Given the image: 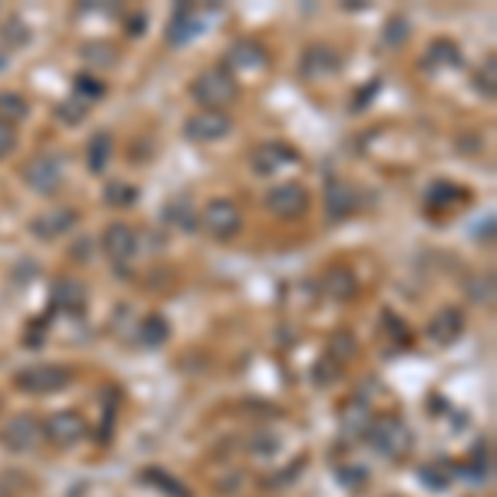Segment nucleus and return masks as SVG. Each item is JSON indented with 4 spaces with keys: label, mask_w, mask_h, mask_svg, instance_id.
<instances>
[{
    "label": "nucleus",
    "mask_w": 497,
    "mask_h": 497,
    "mask_svg": "<svg viewBox=\"0 0 497 497\" xmlns=\"http://www.w3.org/2000/svg\"><path fill=\"white\" fill-rule=\"evenodd\" d=\"M193 100L203 104L206 110H222L226 113V106L239 100V83L226 67H209L193 80Z\"/></svg>",
    "instance_id": "f257e3e1"
},
{
    "label": "nucleus",
    "mask_w": 497,
    "mask_h": 497,
    "mask_svg": "<svg viewBox=\"0 0 497 497\" xmlns=\"http://www.w3.org/2000/svg\"><path fill=\"white\" fill-rule=\"evenodd\" d=\"M365 438H369V444L375 451L385 454V458H392V461L394 458H402V454H408V448H411V428L394 415L371 418Z\"/></svg>",
    "instance_id": "f03ea898"
},
{
    "label": "nucleus",
    "mask_w": 497,
    "mask_h": 497,
    "mask_svg": "<svg viewBox=\"0 0 497 497\" xmlns=\"http://www.w3.org/2000/svg\"><path fill=\"white\" fill-rule=\"evenodd\" d=\"M199 222H203V229H206L216 243H229L232 236L243 229V212H239V206L229 203V199H212V203L203 209Z\"/></svg>",
    "instance_id": "7ed1b4c3"
},
{
    "label": "nucleus",
    "mask_w": 497,
    "mask_h": 497,
    "mask_svg": "<svg viewBox=\"0 0 497 497\" xmlns=\"http://www.w3.org/2000/svg\"><path fill=\"white\" fill-rule=\"evenodd\" d=\"M17 388L27 394H50L70 385V371L63 365H30L17 371Z\"/></svg>",
    "instance_id": "20e7f679"
},
{
    "label": "nucleus",
    "mask_w": 497,
    "mask_h": 497,
    "mask_svg": "<svg viewBox=\"0 0 497 497\" xmlns=\"http://www.w3.org/2000/svg\"><path fill=\"white\" fill-rule=\"evenodd\" d=\"M183 133L193 143H216V139H226L232 133V116L222 110H199L186 120Z\"/></svg>",
    "instance_id": "39448f33"
},
{
    "label": "nucleus",
    "mask_w": 497,
    "mask_h": 497,
    "mask_svg": "<svg viewBox=\"0 0 497 497\" xmlns=\"http://www.w3.org/2000/svg\"><path fill=\"white\" fill-rule=\"evenodd\" d=\"M87 435V421L80 411H57L44 421V438L54 448H73L77 441H83Z\"/></svg>",
    "instance_id": "423d86ee"
},
{
    "label": "nucleus",
    "mask_w": 497,
    "mask_h": 497,
    "mask_svg": "<svg viewBox=\"0 0 497 497\" xmlns=\"http://www.w3.org/2000/svg\"><path fill=\"white\" fill-rule=\"evenodd\" d=\"M44 441V425L34 415H13L4 428V444L17 454H30Z\"/></svg>",
    "instance_id": "0eeeda50"
},
{
    "label": "nucleus",
    "mask_w": 497,
    "mask_h": 497,
    "mask_svg": "<svg viewBox=\"0 0 497 497\" xmlns=\"http://www.w3.org/2000/svg\"><path fill=\"white\" fill-rule=\"evenodd\" d=\"M139 249V236L127 222H110L104 232V253L113 266H127Z\"/></svg>",
    "instance_id": "6e6552de"
},
{
    "label": "nucleus",
    "mask_w": 497,
    "mask_h": 497,
    "mask_svg": "<svg viewBox=\"0 0 497 497\" xmlns=\"http://www.w3.org/2000/svg\"><path fill=\"white\" fill-rule=\"evenodd\" d=\"M266 206L278 220H295L309 209V189L302 183H282L266 196Z\"/></svg>",
    "instance_id": "1a4fd4ad"
},
{
    "label": "nucleus",
    "mask_w": 497,
    "mask_h": 497,
    "mask_svg": "<svg viewBox=\"0 0 497 497\" xmlns=\"http://www.w3.org/2000/svg\"><path fill=\"white\" fill-rule=\"evenodd\" d=\"M23 179L34 193L50 196V193H57L60 179H63V162L57 156H37V160L23 166Z\"/></svg>",
    "instance_id": "9d476101"
},
{
    "label": "nucleus",
    "mask_w": 497,
    "mask_h": 497,
    "mask_svg": "<svg viewBox=\"0 0 497 497\" xmlns=\"http://www.w3.org/2000/svg\"><path fill=\"white\" fill-rule=\"evenodd\" d=\"M338 70H342V60H338V54L332 50V46L312 44L305 54H302L299 73L309 83H319V80H325V77H335Z\"/></svg>",
    "instance_id": "9b49d317"
},
{
    "label": "nucleus",
    "mask_w": 497,
    "mask_h": 497,
    "mask_svg": "<svg viewBox=\"0 0 497 497\" xmlns=\"http://www.w3.org/2000/svg\"><path fill=\"white\" fill-rule=\"evenodd\" d=\"M299 160V153L292 150V146H286V143H262V146H255L253 150V173L259 176H272L278 173L282 166H289V162Z\"/></svg>",
    "instance_id": "f8f14e48"
},
{
    "label": "nucleus",
    "mask_w": 497,
    "mask_h": 497,
    "mask_svg": "<svg viewBox=\"0 0 497 497\" xmlns=\"http://www.w3.org/2000/svg\"><path fill=\"white\" fill-rule=\"evenodd\" d=\"M50 305L60 309V312H70L77 315L87 309V286H83L77 276H63L54 282V289H50Z\"/></svg>",
    "instance_id": "ddd939ff"
},
{
    "label": "nucleus",
    "mask_w": 497,
    "mask_h": 497,
    "mask_svg": "<svg viewBox=\"0 0 497 497\" xmlns=\"http://www.w3.org/2000/svg\"><path fill=\"white\" fill-rule=\"evenodd\" d=\"M73 222H77V212L73 209H50V212H40L34 222H30V229H34L37 239H44V243H54L60 236H67L73 229Z\"/></svg>",
    "instance_id": "4468645a"
},
{
    "label": "nucleus",
    "mask_w": 497,
    "mask_h": 497,
    "mask_svg": "<svg viewBox=\"0 0 497 497\" xmlns=\"http://www.w3.org/2000/svg\"><path fill=\"white\" fill-rule=\"evenodd\" d=\"M461 332H464V312L461 309H454V305L441 309V312L428 322V338L435 345H451V342L461 338Z\"/></svg>",
    "instance_id": "2eb2a0df"
},
{
    "label": "nucleus",
    "mask_w": 497,
    "mask_h": 497,
    "mask_svg": "<svg viewBox=\"0 0 497 497\" xmlns=\"http://www.w3.org/2000/svg\"><path fill=\"white\" fill-rule=\"evenodd\" d=\"M162 222H166V226H176V229H183V232H196L199 212H196V206H193V199L186 196V193L170 199V203L162 206Z\"/></svg>",
    "instance_id": "dca6fc26"
},
{
    "label": "nucleus",
    "mask_w": 497,
    "mask_h": 497,
    "mask_svg": "<svg viewBox=\"0 0 497 497\" xmlns=\"http://www.w3.org/2000/svg\"><path fill=\"white\" fill-rule=\"evenodd\" d=\"M352 209H355V189L342 179H332V183L325 186V212H328V220L332 222H342L345 216H352Z\"/></svg>",
    "instance_id": "f3484780"
},
{
    "label": "nucleus",
    "mask_w": 497,
    "mask_h": 497,
    "mask_svg": "<svg viewBox=\"0 0 497 497\" xmlns=\"http://www.w3.org/2000/svg\"><path fill=\"white\" fill-rule=\"evenodd\" d=\"M266 46L262 44H255V40H236V44L229 46V54H226V63H229L232 70H259V67H266Z\"/></svg>",
    "instance_id": "a211bd4d"
},
{
    "label": "nucleus",
    "mask_w": 497,
    "mask_h": 497,
    "mask_svg": "<svg viewBox=\"0 0 497 497\" xmlns=\"http://www.w3.org/2000/svg\"><path fill=\"white\" fill-rule=\"evenodd\" d=\"M322 292L332 302H348V299H355V295H359V282H355V276H352L345 266H335V269H328V272H325Z\"/></svg>",
    "instance_id": "6ab92c4d"
},
{
    "label": "nucleus",
    "mask_w": 497,
    "mask_h": 497,
    "mask_svg": "<svg viewBox=\"0 0 497 497\" xmlns=\"http://www.w3.org/2000/svg\"><path fill=\"white\" fill-rule=\"evenodd\" d=\"M137 338H139V345H146V348L166 345V338H170V322H166L162 315H146L137 328Z\"/></svg>",
    "instance_id": "aec40b11"
},
{
    "label": "nucleus",
    "mask_w": 497,
    "mask_h": 497,
    "mask_svg": "<svg viewBox=\"0 0 497 497\" xmlns=\"http://www.w3.org/2000/svg\"><path fill=\"white\" fill-rule=\"evenodd\" d=\"M464 57H461V46L454 44V40H435L428 46V67L438 70V67H461Z\"/></svg>",
    "instance_id": "412c9836"
},
{
    "label": "nucleus",
    "mask_w": 497,
    "mask_h": 497,
    "mask_svg": "<svg viewBox=\"0 0 497 497\" xmlns=\"http://www.w3.org/2000/svg\"><path fill=\"white\" fill-rule=\"evenodd\" d=\"M371 418L375 415L369 411L365 402H352V405L342 408V431H345V435H365L371 425Z\"/></svg>",
    "instance_id": "4be33fe9"
},
{
    "label": "nucleus",
    "mask_w": 497,
    "mask_h": 497,
    "mask_svg": "<svg viewBox=\"0 0 497 497\" xmlns=\"http://www.w3.org/2000/svg\"><path fill=\"white\" fill-rule=\"evenodd\" d=\"M113 160V139L110 133H96L87 146V162H90V173H104L106 162Z\"/></svg>",
    "instance_id": "5701e85b"
},
{
    "label": "nucleus",
    "mask_w": 497,
    "mask_h": 497,
    "mask_svg": "<svg viewBox=\"0 0 497 497\" xmlns=\"http://www.w3.org/2000/svg\"><path fill=\"white\" fill-rule=\"evenodd\" d=\"M80 54H83V60L96 70H110L116 63V57H120V54H116V46L106 44V40H90V44H83Z\"/></svg>",
    "instance_id": "b1692460"
},
{
    "label": "nucleus",
    "mask_w": 497,
    "mask_h": 497,
    "mask_svg": "<svg viewBox=\"0 0 497 497\" xmlns=\"http://www.w3.org/2000/svg\"><path fill=\"white\" fill-rule=\"evenodd\" d=\"M166 37H170V44H186L189 37H196V17H193V7H186L183 4V7L176 11Z\"/></svg>",
    "instance_id": "393cba45"
},
{
    "label": "nucleus",
    "mask_w": 497,
    "mask_h": 497,
    "mask_svg": "<svg viewBox=\"0 0 497 497\" xmlns=\"http://www.w3.org/2000/svg\"><path fill=\"white\" fill-rule=\"evenodd\" d=\"M143 481L153 485L156 491H162L166 497H193L173 475H166V471H160V468H146V471H143Z\"/></svg>",
    "instance_id": "a878e982"
},
{
    "label": "nucleus",
    "mask_w": 497,
    "mask_h": 497,
    "mask_svg": "<svg viewBox=\"0 0 497 497\" xmlns=\"http://www.w3.org/2000/svg\"><path fill=\"white\" fill-rule=\"evenodd\" d=\"M0 120L4 123H21V120H27V100H23L21 93H0Z\"/></svg>",
    "instance_id": "bb28decb"
},
{
    "label": "nucleus",
    "mask_w": 497,
    "mask_h": 497,
    "mask_svg": "<svg viewBox=\"0 0 497 497\" xmlns=\"http://www.w3.org/2000/svg\"><path fill=\"white\" fill-rule=\"evenodd\" d=\"M458 199H464L461 186H454V183H435V186H428V206L441 209V206H451V203H458Z\"/></svg>",
    "instance_id": "cd10ccee"
},
{
    "label": "nucleus",
    "mask_w": 497,
    "mask_h": 497,
    "mask_svg": "<svg viewBox=\"0 0 497 497\" xmlns=\"http://www.w3.org/2000/svg\"><path fill=\"white\" fill-rule=\"evenodd\" d=\"M137 196H139V193L129 183H110V186H106V193H104L106 206H113V209L133 206V203H137Z\"/></svg>",
    "instance_id": "c85d7f7f"
},
{
    "label": "nucleus",
    "mask_w": 497,
    "mask_h": 497,
    "mask_svg": "<svg viewBox=\"0 0 497 497\" xmlns=\"http://www.w3.org/2000/svg\"><path fill=\"white\" fill-rule=\"evenodd\" d=\"M355 352H359V342L348 335V332H335V335H332V342H328V359H332V361L355 359Z\"/></svg>",
    "instance_id": "c756f323"
},
{
    "label": "nucleus",
    "mask_w": 497,
    "mask_h": 497,
    "mask_svg": "<svg viewBox=\"0 0 497 497\" xmlns=\"http://www.w3.org/2000/svg\"><path fill=\"white\" fill-rule=\"evenodd\" d=\"M0 40L13 50V46H23L30 40V30H27V23H23L21 17H11V21L4 23V30H0Z\"/></svg>",
    "instance_id": "7c9ffc66"
},
{
    "label": "nucleus",
    "mask_w": 497,
    "mask_h": 497,
    "mask_svg": "<svg viewBox=\"0 0 497 497\" xmlns=\"http://www.w3.org/2000/svg\"><path fill=\"white\" fill-rule=\"evenodd\" d=\"M87 113H90V104L80 100V96H70L67 104H60V110H57V116L63 123H70V127H77L80 120H87Z\"/></svg>",
    "instance_id": "2f4dec72"
},
{
    "label": "nucleus",
    "mask_w": 497,
    "mask_h": 497,
    "mask_svg": "<svg viewBox=\"0 0 497 497\" xmlns=\"http://www.w3.org/2000/svg\"><path fill=\"white\" fill-rule=\"evenodd\" d=\"M73 96H80V100H87V104H93V100H100L106 93V87L100 80H93V77H87V73H80L77 77V83H73Z\"/></svg>",
    "instance_id": "473e14b6"
},
{
    "label": "nucleus",
    "mask_w": 497,
    "mask_h": 497,
    "mask_svg": "<svg viewBox=\"0 0 497 497\" xmlns=\"http://www.w3.org/2000/svg\"><path fill=\"white\" fill-rule=\"evenodd\" d=\"M468 295L475 302H491V295H494V276H475L471 282H468Z\"/></svg>",
    "instance_id": "72a5a7b5"
},
{
    "label": "nucleus",
    "mask_w": 497,
    "mask_h": 497,
    "mask_svg": "<svg viewBox=\"0 0 497 497\" xmlns=\"http://www.w3.org/2000/svg\"><path fill=\"white\" fill-rule=\"evenodd\" d=\"M477 90L485 93V96H494L497 93V60L494 57H487L481 73H477Z\"/></svg>",
    "instance_id": "f704fd0d"
},
{
    "label": "nucleus",
    "mask_w": 497,
    "mask_h": 497,
    "mask_svg": "<svg viewBox=\"0 0 497 497\" xmlns=\"http://www.w3.org/2000/svg\"><path fill=\"white\" fill-rule=\"evenodd\" d=\"M405 40H408V21L405 17H392L388 27H385V44L398 46V44H405Z\"/></svg>",
    "instance_id": "c9c22d12"
},
{
    "label": "nucleus",
    "mask_w": 497,
    "mask_h": 497,
    "mask_svg": "<svg viewBox=\"0 0 497 497\" xmlns=\"http://www.w3.org/2000/svg\"><path fill=\"white\" fill-rule=\"evenodd\" d=\"M13 146H17V133H13L11 123L0 120V160H4L7 153H13Z\"/></svg>",
    "instance_id": "e433bc0d"
},
{
    "label": "nucleus",
    "mask_w": 497,
    "mask_h": 497,
    "mask_svg": "<svg viewBox=\"0 0 497 497\" xmlns=\"http://www.w3.org/2000/svg\"><path fill=\"white\" fill-rule=\"evenodd\" d=\"M335 371H338V365H335L332 359H328V361H319V365H315V382H319V385H332V382L338 378Z\"/></svg>",
    "instance_id": "4c0bfd02"
},
{
    "label": "nucleus",
    "mask_w": 497,
    "mask_h": 497,
    "mask_svg": "<svg viewBox=\"0 0 497 497\" xmlns=\"http://www.w3.org/2000/svg\"><path fill=\"white\" fill-rule=\"evenodd\" d=\"M421 477H425V485L435 487V491H441V487L448 485V481H441V475H438V471H431V468H425V471H421Z\"/></svg>",
    "instance_id": "58836bf2"
},
{
    "label": "nucleus",
    "mask_w": 497,
    "mask_h": 497,
    "mask_svg": "<svg viewBox=\"0 0 497 497\" xmlns=\"http://www.w3.org/2000/svg\"><path fill=\"white\" fill-rule=\"evenodd\" d=\"M143 23H146V21H143V17H137V21H129V30H127V34H129V37L143 34Z\"/></svg>",
    "instance_id": "ea45409f"
},
{
    "label": "nucleus",
    "mask_w": 497,
    "mask_h": 497,
    "mask_svg": "<svg viewBox=\"0 0 497 497\" xmlns=\"http://www.w3.org/2000/svg\"><path fill=\"white\" fill-rule=\"evenodd\" d=\"M4 63H7V60H4V57H0V67H4Z\"/></svg>",
    "instance_id": "a19ab883"
}]
</instances>
